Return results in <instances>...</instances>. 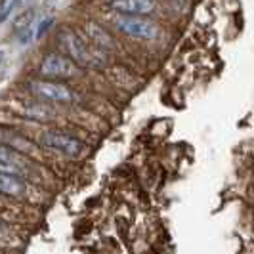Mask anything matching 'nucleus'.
I'll return each instance as SVG.
<instances>
[{
	"instance_id": "obj_1",
	"label": "nucleus",
	"mask_w": 254,
	"mask_h": 254,
	"mask_svg": "<svg viewBox=\"0 0 254 254\" xmlns=\"http://www.w3.org/2000/svg\"><path fill=\"white\" fill-rule=\"evenodd\" d=\"M58 40L64 46V50L67 52V56L76 65H82V67H100L105 62V52L94 48L90 42H86L84 38H80L71 29H64L58 35Z\"/></svg>"
},
{
	"instance_id": "obj_2",
	"label": "nucleus",
	"mask_w": 254,
	"mask_h": 254,
	"mask_svg": "<svg viewBox=\"0 0 254 254\" xmlns=\"http://www.w3.org/2000/svg\"><path fill=\"white\" fill-rule=\"evenodd\" d=\"M115 27L132 38L140 40H155L159 37V27L149 19L143 17H134V15H119L115 19Z\"/></svg>"
},
{
	"instance_id": "obj_3",
	"label": "nucleus",
	"mask_w": 254,
	"mask_h": 254,
	"mask_svg": "<svg viewBox=\"0 0 254 254\" xmlns=\"http://www.w3.org/2000/svg\"><path fill=\"white\" fill-rule=\"evenodd\" d=\"M40 75L52 76V78H69V76L80 75V67L69 56L52 52L40 65Z\"/></svg>"
},
{
	"instance_id": "obj_4",
	"label": "nucleus",
	"mask_w": 254,
	"mask_h": 254,
	"mask_svg": "<svg viewBox=\"0 0 254 254\" xmlns=\"http://www.w3.org/2000/svg\"><path fill=\"white\" fill-rule=\"evenodd\" d=\"M40 141L50 147V149H56L60 153H65L69 157H78L80 153L84 151V143L80 140H76L69 134H64V132H58V130H48V132H42L40 136Z\"/></svg>"
},
{
	"instance_id": "obj_5",
	"label": "nucleus",
	"mask_w": 254,
	"mask_h": 254,
	"mask_svg": "<svg viewBox=\"0 0 254 254\" xmlns=\"http://www.w3.org/2000/svg\"><path fill=\"white\" fill-rule=\"evenodd\" d=\"M31 92L48 102H58V103H71L75 102V94L73 90L67 86L60 84V82H50V80H33L29 84Z\"/></svg>"
},
{
	"instance_id": "obj_6",
	"label": "nucleus",
	"mask_w": 254,
	"mask_h": 254,
	"mask_svg": "<svg viewBox=\"0 0 254 254\" xmlns=\"http://www.w3.org/2000/svg\"><path fill=\"white\" fill-rule=\"evenodd\" d=\"M109 6L115 12L127 13V15H147L157 8L155 0H111Z\"/></svg>"
},
{
	"instance_id": "obj_7",
	"label": "nucleus",
	"mask_w": 254,
	"mask_h": 254,
	"mask_svg": "<svg viewBox=\"0 0 254 254\" xmlns=\"http://www.w3.org/2000/svg\"><path fill=\"white\" fill-rule=\"evenodd\" d=\"M84 31H86V35H88V42L94 48L105 52V54L115 48L113 37H111L102 25H98V23H94V21H88V23L84 25Z\"/></svg>"
},
{
	"instance_id": "obj_8",
	"label": "nucleus",
	"mask_w": 254,
	"mask_h": 254,
	"mask_svg": "<svg viewBox=\"0 0 254 254\" xmlns=\"http://www.w3.org/2000/svg\"><path fill=\"white\" fill-rule=\"evenodd\" d=\"M23 168H25V163L19 159V155L13 151V149L0 143V170L19 176Z\"/></svg>"
},
{
	"instance_id": "obj_9",
	"label": "nucleus",
	"mask_w": 254,
	"mask_h": 254,
	"mask_svg": "<svg viewBox=\"0 0 254 254\" xmlns=\"http://www.w3.org/2000/svg\"><path fill=\"white\" fill-rule=\"evenodd\" d=\"M15 35L21 44H29L35 38V12L29 10L15 21Z\"/></svg>"
},
{
	"instance_id": "obj_10",
	"label": "nucleus",
	"mask_w": 254,
	"mask_h": 254,
	"mask_svg": "<svg viewBox=\"0 0 254 254\" xmlns=\"http://www.w3.org/2000/svg\"><path fill=\"white\" fill-rule=\"evenodd\" d=\"M23 190H25V186H23V182L19 180V176L0 170V193H2V195L17 197V195L23 193Z\"/></svg>"
},
{
	"instance_id": "obj_11",
	"label": "nucleus",
	"mask_w": 254,
	"mask_h": 254,
	"mask_svg": "<svg viewBox=\"0 0 254 254\" xmlns=\"http://www.w3.org/2000/svg\"><path fill=\"white\" fill-rule=\"evenodd\" d=\"M25 115L33 117V119H38V121H46V119L52 117V111L48 107H42V105H27Z\"/></svg>"
},
{
	"instance_id": "obj_12",
	"label": "nucleus",
	"mask_w": 254,
	"mask_h": 254,
	"mask_svg": "<svg viewBox=\"0 0 254 254\" xmlns=\"http://www.w3.org/2000/svg\"><path fill=\"white\" fill-rule=\"evenodd\" d=\"M52 25H54V17H52V15H44L38 23H35V38L42 37Z\"/></svg>"
},
{
	"instance_id": "obj_13",
	"label": "nucleus",
	"mask_w": 254,
	"mask_h": 254,
	"mask_svg": "<svg viewBox=\"0 0 254 254\" xmlns=\"http://www.w3.org/2000/svg\"><path fill=\"white\" fill-rule=\"evenodd\" d=\"M13 12V0H0V25L10 19Z\"/></svg>"
},
{
	"instance_id": "obj_14",
	"label": "nucleus",
	"mask_w": 254,
	"mask_h": 254,
	"mask_svg": "<svg viewBox=\"0 0 254 254\" xmlns=\"http://www.w3.org/2000/svg\"><path fill=\"white\" fill-rule=\"evenodd\" d=\"M4 64H6V52L0 48V69L4 67Z\"/></svg>"
},
{
	"instance_id": "obj_15",
	"label": "nucleus",
	"mask_w": 254,
	"mask_h": 254,
	"mask_svg": "<svg viewBox=\"0 0 254 254\" xmlns=\"http://www.w3.org/2000/svg\"><path fill=\"white\" fill-rule=\"evenodd\" d=\"M27 2H29V0H13V10L19 8V6H25Z\"/></svg>"
},
{
	"instance_id": "obj_16",
	"label": "nucleus",
	"mask_w": 254,
	"mask_h": 254,
	"mask_svg": "<svg viewBox=\"0 0 254 254\" xmlns=\"http://www.w3.org/2000/svg\"><path fill=\"white\" fill-rule=\"evenodd\" d=\"M2 229H4V226H2V224H0V233H2Z\"/></svg>"
}]
</instances>
